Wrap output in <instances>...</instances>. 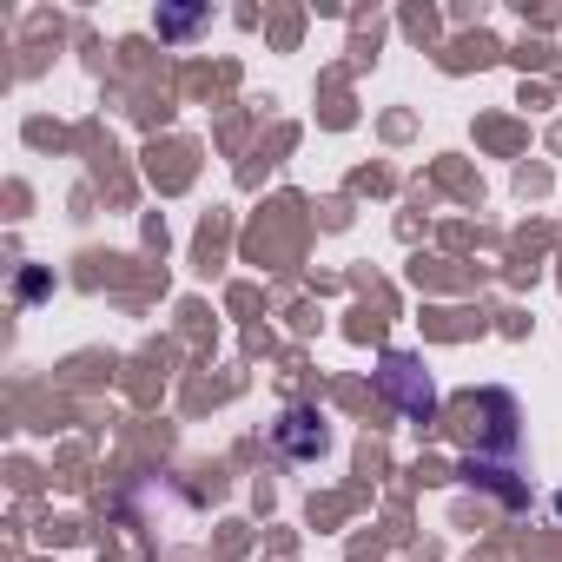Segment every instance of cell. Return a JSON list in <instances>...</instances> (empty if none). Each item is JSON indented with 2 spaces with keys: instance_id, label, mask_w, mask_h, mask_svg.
<instances>
[{
  "instance_id": "6da1fadb",
  "label": "cell",
  "mask_w": 562,
  "mask_h": 562,
  "mask_svg": "<svg viewBox=\"0 0 562 562\" xmlns=\"http://www.w3.org/2000/svg\"><path fill=\"white\" fill-rule=\"evenodd\" d=\"M278 443H285L292 457H318V450H325V417L292 411V417H285V430H278Z\"/></svg>"
},
{
  "instance_id": "7a4b0ae2",
  "label": "cell",
  "mask_w": 562,
  "mask_h": 562,
  "mask_svg": "<svg viewBox=\"0 0 562 562\" xmlns=\"http://www.w3.org/2000/svg\"><path fill=\"white\" fill-rule=\"evenodd\" d=\"M555 509H562V496H555Z\"/></svg>"
}]
</instances>
